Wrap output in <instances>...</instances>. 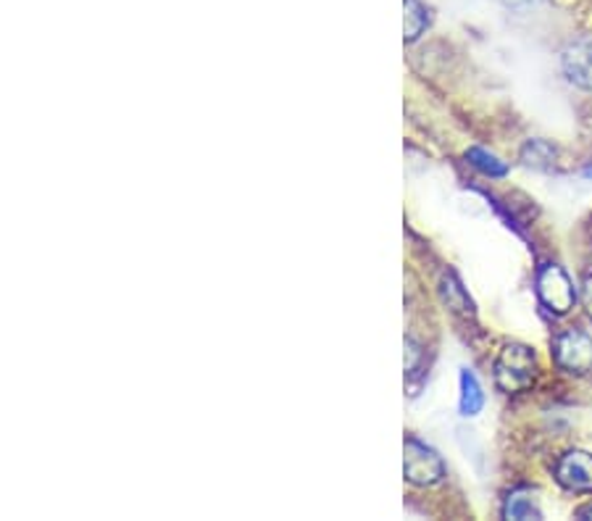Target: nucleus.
Returning a JSON list of instances; mask_svg holds the SVG:
<instances>
[{
	"label": "nucleus",
	"instance_id": "1",
	"mask_svg": "<svg viewBox=\"0 0 592 521\" xmlns=\"http://www.w3.org/2000/svg\"><path fill=\"white\" fill-rule=\"evenodd\" d=\"M492 372H496V385L503 393H525L538 377V356L529 345L511 343L498 353Z\"/></svg>",
	"mask_w": 592,
	"mask_h": 521
},
{
	"label": "nucleus",
	"instance_id": "2",
	"mask_svg": "<svg viewBox=\"0 0 592 521\" xmlns=\"http://www.w3.org/2000/svg\"><path fill=\"white\" fill-rule=\"evenodd\" d=\"M534 290H538V301L546 305V311L555 316H567L580 301L574 282L567 274V269L559 263H546L540 267L538 280H534Z\"/></svg>",
	"mask_w": 592,
	"mask_h": 521
},
{
	"label": "nucleus",
	"instance_id": "3",
	"mask_svg": "<svg viewBox=\"0 0 592 521\" xmlns=\"http://www.w3.org/2000/svg\"><path fill=\"white\" fill-rule=\"evenodd\" d=\"M403 454H406L403 456V475L416 488H432V484H437L445 477V463L437 456V450L424 446L416 437H408Z\"/></svg>",
	"mask_w": 592,
	"mask_h": 521
},
{
	"label": "nucleus",
	"instance_id": "4",
	"mask_svg": "<svg viewBox=\"0 0 592 521\" xmlns=\"http://www.w3.org/2000/svg\"><path fill=\"white\" fill-rule=\"evenodd\" d=\"M553 358L559 369L567 374H582L592 372V337L582 330H567L555 337L553 343Z\"/></svg>",
	"mask_w": 592,
	"mask_h": 521
},
{
	"label": "nucleus",
	"instance_id": "5",
	"mask_svg": "<svg viewBox=\"0 0 592 521\" xmlns=\"http://www.w3.org/2000/svg\"><path fill=\"white\" fill-rule=\"evenodd\" d=\"M561 72L571 85L592 93V34L569 40L561 51Z\"/></svg>",
	"mask_w": 592,
	"mask_h": 521
},
{
	"label": "nucleus",
	"instance_id": "6",
	"mask_svg": "<svg viewBox=\"0 0 592 521\" xmlns=\"http://www.w3.org/2000/svg\"><path fill=\"white\" fill-rule=\"evenodd\" d=\"M555 479L569 492H592V454L588 450H569L555 463Z\"/></svg>",
	"mask_w": 592,
	"mask_h": 521
},
{
	"label": "nucleus",
	"instance_id": "7",
	"mask_svg": "<svg viewBox=\"0 0 592 521\" xmlns=\"http://www.w3.org/2000/svg\"><path fill=\"white\" fill-rule=\"evenodd\" d=\"M482 408H485L482 385H479V379L474 377L469 369H461V398H458V411H461V416H466V419H471V416H477Z\"/></svg>",
	"mask_w": 592,
	"mask_h": 521
},
{
	"label": "nucleus",
	"instance_id": "8",
	"mask_svg": "<svg viewBox=\"0 0 592 521\" xmlns=\"http://www.w3.org/2000/svg\"><path fill=\"white\" fill-rule=\"evenodd\" d=\"M503 517L506 519H517V521H529V519H542V511L534 500L532 492L517 490L506 498L503 506Z\"/></svg>",
	"mask_w": 592,
	"mask_h": 521
},
{
	"label": "nucleus",
	"instance_id": "9",
	"mask_svg": "<svg viewBox=\"0 0 592 521\" xmlns=\"http://www.w3.org/2000/svg\"><path fill=\"white\" fill-rule=\"evenodd\" d=\"M555 156H559V153H555V148L548 140H529L525 148H521V161H525L529 169L538 171L553 169Z\"/></svg>",
	"mask_w": 592,
	"mask_h": 521
},
{
	"label": "nucleus",
	"instance_id": "10",
	"mask_svg": "<svg viewBox=\"0 0 592 521\" xmlns=\"http://www.w3.org/2000/svg\"><path fill=\"white\" fill-rule=\"evenodd\" d=\"M466 161H469L474 169L490 179H503L508 174V164L500 161L496 153L485 150V148H469L466 150Z\"/></svg>",
	"mask_w": 592,
	"mask_h": 521
},
{
	"label": "nucleus",
	"instance_id": "11",
	"mask_svg": "<svg viewBox=\"0 0 592 521\" xmlns=\"http://www.w3.org/2000/svg\"><path fill=\"white\" fill-rule=\"evenodd\" d=\"M403 32L408 43L419 40V34L429 27V11L424 9L419 0H403Z\"/></svg>",
	"mask_w": 592,
	"mask_h": 521
},
{
	"label": "nucleus",
	"instance_id": "12",
	"mask_svg": "<svg viewBox=\"0 0 592 521\" xmlns=\"http://www.w3.org/2000/svg\"><path fill=\"white\" fill-rule=\"evenodd\" d=\"M443 301L450 305L453 311H461V314H471V298L466 295V290L461 288V282L456 280V274H445L440 284Z\"/></svg>",
	"mask_w": 592,
	"mask_h": 521
},
{
	"label": "nucleus",
	"instance_id": "13",
	"mask_svg": "<svg viewBox=\"0 0 592 521\" xmlns=\"http://www.w3.org/2000/svg\"><path fill=\"white\" fill-rule=\"evenodd\" d=\"M419 361H422V347L416 345L414 340H406V372H408V377L411 374H416Z\"/></svg>",
	"mask_w": 592,
	"mask_h": 521
},
{
	"label": "nucleus",
	"instance_id": "14",
	"mask_svg": "<svg viewBox=\"0 0 592 521\" xmlns=\"http://www.w3.org/2000/svg\"><path fill=\"white\" fill-rule=\"evenodd\" d=\"M582 301H584V309H588V314L592 319V274L582 282Z\"/></svg>",
	"mask_w": 592,
	"mask_h": 521
},
{
	"label": "nucleus",
	"instance_id": "15",
	"mask_svg": "<svg viewBox=\"0 0 592 521\" xmlns=\"http://www.w3.org/2000/svg\"><path fill=\"white\" fill-rule=\"evenodd\" d=\"M508 9H517V11H525V9H534V6H540L542 0H503Z\"/></svg>",
	"mask_w": 592,
	"mask_h": 521
},
{
	"label": "nucleus",
	"instance_id": "16",
	"mask_svg": "<svg viewBox=\"0 0 592 521\" xmlns=\"http://www.w3.org/2000/svg\"><path fill=\"white\" fill-rule=\"evenodd\" d=\"M577 517H580V519H592V503H590V506H584V509L577 511Z\"/></svg>",
	"mask_w": 592,
	"mask_h": 521
}]
</instances>
